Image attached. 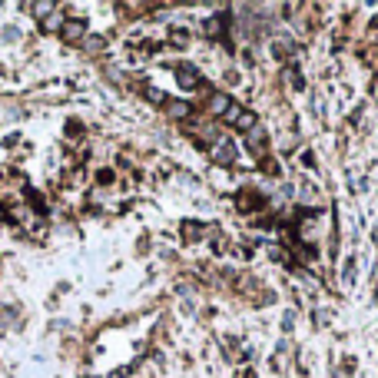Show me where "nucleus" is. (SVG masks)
<instances>
[{
  "mask_svg": "<svg viewBox=\"0 0 378 378\" xmlns=\"http://www.w3.org/2000/svg\"><path fill=\"white\" fill-rule=\"evenodd\" d=\"M213 159H216V163H222V166H229L232 159H236V150H232V143H229V140H219V143L213 146Z\"/></svg>",
  "mask_w": 378,
  "mask_h": 378,
  "instance_id": "1",
  "label": "nucleus"
},
{
  "mask_svg": "<svg viewBox=\"0 0 378 378\" xmlns=\"http://www.w3.org/2000/svg\"><path fill=\"white\" fill-rule=\"evenodd\" d=\"M166 110H169V116H173V119H186L189 113H193V106H189V103H182V100H176V103H169Z\"/></svg>",
  "mask_w": 378,
  "mask_h": 378,
  "instance_id": "3",
  "label": "nucleus"
},
{
  "mask_svg": "<svg viewBox=\"0 0 378 378\" xmlns=\"http://www.w3.org/2000/svg\"><path fill=\"white\" fill-rule=\"evenodd\" d=\"M199 236H203V229L193 226V222H186V239H199Z\"/></svg>",
  "mask_w": 378,
  "mask_h": 378,
  "instance_id": "10",
  "label": "nucleus"
},
{
  "mask_svg": "<svg viewBox=\"0 0 378 378\" xmlns=\"http://www.w3.org/2000/svg\"><path fill=\"white\" fill-rule=\"evenodd\" d=\"M242 106H229V110H226V123H232V126H236L239 123V116H242Z\"/></svg>",
  "mask_w": 378,
  "mask_h": 378,
  "instance_id": "8",
  "label": "nucleus"
},
{
  "mask_svg": "<svg viewBox=\"0 0 378 378\" xmlns=\"http://www.w3.org/2000/svg\"><path fill=\"white\" fill-rule=\"evenodd\" d=\"M43 27H47V30H60V27H63V17H60V14H50V20H47Z\"/></svg>",
  "mask_w": 378,
  "mask_h": 378,
  "instance_id": "9",
  "label": "nucleus"
},
{
  "mask_svg": "<svg viewBox=\"0 0 378 378\" xmlns=\"http://www.w3.org/2000/svg\"><path fill=\"white\" fill-rule=\"evenodd\" d=\"M249 143L256 146V153H262V146H266V130H262V126H252L249 130Z\"/></svg>",
  "mask_w": 378,
  "mask_h": 378,
  "instance_id": "5",
  "label": "nucleus"
},
{
  "mask_svg": "<svg viewBox=\"0 0 378 378\" xmlns=\"http://www.w3.org/2000/svg\"><path fill=\"white\" fill-rule=\"evenodd\" d=\"M176 80H179L182 90H193L199 83V73H196V67H179V70H176Z\"/></svg>",
  "mask_w": 378,
  "mask_h": 378,
  "instance_id": "2",
  "label": "nucleus"
},
{
  "mask_svg": "<svg viewBox=\"0 0 378 378\" xmlns=\"http://www.w3.org/2000/svg\"><path fill=\"white\" fill-rule=\"evenodd\" d=\"M87 47H90V50H100V47H103V40H100V37H90V40H87Z\"/></svg>",
  "mask_w": 378,
  "mask_h": 378,
  "instance_id": "11",
  "label": "nucleus"
},
{
  "mask_svg": "<svg viewBox=\"0 0 378 378\" xmlns=\"http://www.w3.org/2000/svg\"><path fill=\"white\" fill-rule=\"evenodd\" d=\"M209 110H213V113H222V116H226V110H229V96L216 93V96H213V103H209Z\"/></svg>",
  "mask_w": 378,
  "mask_h": 378,
  "instance_id": "7",
  "label": "nucleus"
},
{
  "mask_svg": "<svg viewBox=\"0 0 378 378\" xmlns=\"http://www.w3.org/2000/svg\"><path fill=\"white\" fill-rule=\"evenodd\" d=\"M83 37V20H70L63 24V40H80Z\"/></svg>",
  "mask_w": 378,
  "mask_h": 378,
  "instance_id": "4",
  "label": "nucleus"
},
{
  "mask_svg": "<svg viewBox=\"0 0 378 378\" xmlns=\"http://www.w3.org/2000/svg\"><path fill=\"white\" fill-rule=\"evenodd\" d=\"M219 30H222V20H219V17H209V20L203 24V33H206V37H219Z\"/></svg>",
  "mask_w": 378,
  "mask_h": 378,
  "instance_id": "6",
  "label": "nucleus"
}]
</instances>
